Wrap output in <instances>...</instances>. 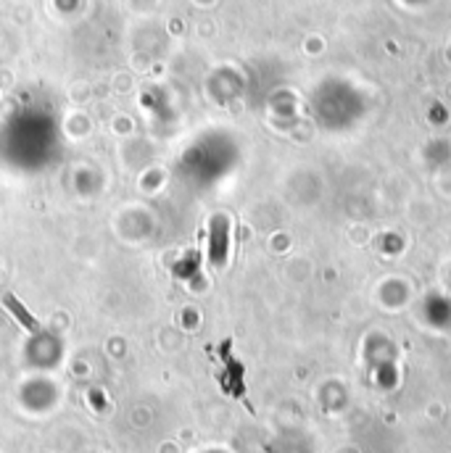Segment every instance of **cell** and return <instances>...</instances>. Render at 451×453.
<instances>
[{"label":"cell","instance_id":"1","mask_svg":"<svg viewBox=\"0 0 451 453\" xmlns=\"http://www.w3.org/2000/svg\"><path fill=\"white\" fill-rule=\"evenodd\" d=\"M5 303H8V309L13 311V317H16V319H19L29 333H37V322L27 314V309H24L21 303H16V298H13V296H5Z\"/></svg>","mask_w":451,"mask_h":453}]
</instances>
